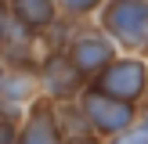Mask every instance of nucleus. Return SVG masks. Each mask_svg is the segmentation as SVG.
<instances>
[{"instance_id":"1","label":"nucleus","mask_w":148,"mask_h":144,"mask_svg":"<svg viewBox=\"0 0 148 144\" xmlns=\"http://www.w3.org/2000/svg\"><path fill=\"white\" fill-rule=\"evenodd\" d=\"M98 29L127 54H141L148 43V0H105L94 14Z\"/></svg>"},{"instance_id":"2","label":"nucleus","mask_w":148,"mask_h":144,"mask_svg":"<svg viewBox=\"0 0 148 144\" xmlns=\"http://www.w3.org/2000/svg\"><path fill=\"white\" fill-rule=\"evenodd\" d=\"M90 86L116 97V101H127V105H145V97H148V58H141V54L112 58L90 79Z\"/></svg>"},{"instance_id":"3","label":"nucleus","mask_w":148,"mask_h":144,"mask_svg":"<svg viewBox=\"0 0 148 144\" xmlns=\"http://www.w3.org/2000/svg\"><path fill=\"white\" fill-rule=\"evenodd\" d=\"M76 105H79V112H83V119H87V130H90L94 137H101V141H112L116 133L130 130L137 122V108H141V105H127V101L108 97V94L94 90L90 83L79 90Z\"/></svg>"},{"instance_id":"4","label":"nucleus","mask_w":148,"mask_h":144,"mask_svg":"<svg viewBox=\"0 0 148 144\" xmlns=\"http://www.w3.org/2000/svg\"><path fill=\"white\" fill-rule=\"evenodd\" d=\"M36 83H40L43 97L62 105V101H76L79 97V90L87 86V76L65 58V50H51V54H43L36 61Z\"/></svg>"},{"instance_id":"5","label":"nucleus","mask_w":148,"mask_h":144,"mask_svg":"<svg viewBox=\"0 0 148 144\" xmlns=\"http://www.w3.org/2000/svg\"><path fill=\"white\" fill-rule=\"evenodd\" d=\"M62 50H65V58H69V61L87 76V83H90V79L98 76V72L105 69L108 61H112V58H119V54H123V50L116 47V43L108 40V36L101 33L98 25L79 29V33H69Z\"/></svg>"},{"instance_id":"6","label":"nucleus","mask_w":148,"mask_h":144,"mask_svg":"<svg viewBox=\"0 0 148 144\" xmlns=\"http://www.w3.org/2000/svg\"><path fill=\"white\" fill-rule=\"evenodd\" d=\"M62 122H58V105L43 94H36L25 105L18 122V144H62Z\"/></svg>"},{"instance_id":"7","label":"nucleus","mask_w":148,"mask_h":144,"mask_svg":"<svg viewBox=\"0 0 148 144\" xmlns=\"http://www.w3.org/2000/svg\"><path fill=\"white\" fill-rule=\"evenodd\" d=\"M7 7H11V22L25 29L29 36H40L62 22V11L54 0H7Z\"/></svg>"},{"instance_id":"8","label":"nucleus","mask_w":148,"mask_h":144,"mask_svg":"<svg viewBox=\"0 0 148 144\" xmlns=\"http://www.w3.org/2000/svg\"><path fill=\"white\" fill-rule=\"evenodd\" d=\"M54 4H58V11H62V18H69V22H87V18H94V14L101 11L105 0H54Z\"/></svg>"},{"instance_id":"9","label":"nucleus","mask_w":148,"mask_h":144,"mask_svg":"<svg viewBox=\"0 0 148 144\" xmlns=\"http://www.w3.org/2000/svg\"><path fill=\"white\" fill-rule=\"evenodd\" d=\"M18 122L22 115H11L0 108V144H18Z\"/></svg>"},{"instance_id":"10","label":"nucleus","mask_w":148,"mask_h":144,"mask_svg":"<svg viewBox=\"0 0 148 144\" xmlns=\"http://www.w3.org/2000/svg\"><path fill=\"white\" fill-rule=\"evenodd\" d=\"M105 144H148V130L141 126V122H134L130 130H123V133H116L112 141H105Z\"/></svg>"},{"instance_id":"11","label":"nucleus","mask_w":148,"mask_h":144,"mask_svg":"<svg viewBox=\"0 0 148 144\" xmlns=\"http://www.w3.org/2000/svg\"><path fill=\"white\" fill-rule=\"evenodd\" d=\"M11 7H7V0H0V47L7 43V36H11Z\"/></svg>"},{"instance_id":"12","label":"nucleus","mask_w":148,"mask_h":144,"mask_svg":"<svg viewBox=\"0 0 148 144\" xmlns=\"http://www.w3.org/2000/svg\"><path fill=\"white\" fill-rule=\"evenodd\" d=\"M62 144H105V141L94 137V133H72V137H65Z\"/></svg>"},{"instance_id":"13","label":"nucleus","mask_w":148,"mask_h":144,"mask_svg":"<svg viewBox=\"0 0 148 144\" xmlns=\"http://www.w3.org/2000/svg\"><path fill=\"white\" fill-rule=\"evenodd\" d=\"M4 86H7V61L0 58V101H4Z\"/></svg>"},{"instance_id":"14","label":"nucleus","mask_w":148,"mask_h":144,"mask_svg":"<svg viewBox=\"0 0 148 144\" xmlns=\"http://www.w3.org/2000/svg\"><path fill=\"white\" fill-rule=\"evenodd\" d=\"M137 122H141V126L148 130V101H145V105H141V108H137Z\"/></svg>"},{"instance_id":"15","label":"nucleus","mask_w":148,"mask_h":144,"mask_svg":"<svg viewBox=\"0 0 148 144\" xmlns=\"http://www.w3.org/2000/svg\"><path fill=\"white\" fill-rule=\"evenodd\" d=\"M145 101H148V97H145Z\"/></svg>"}]
</instances>
